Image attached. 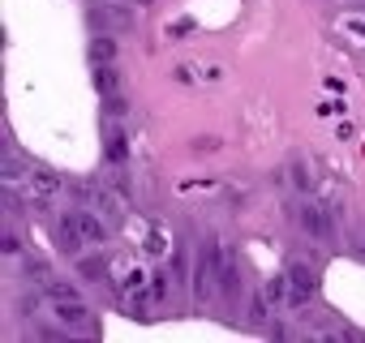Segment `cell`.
<instances>
[{
  "label": "cell",
  "instance_id": "obj_1",
  "mask_svg": "<svg viewBox=\"0 0 365 343\" xmlns=\"http://www.w3.org/2000/svg\"><path fill=\"white\" fill-rule=\"evenodd\" d=\"M314 296H318V279H314V270L305 262H297L288 270V309H305Z\"/></svg>",
  "mask_w": 365,
  "mask_h": 343
},
{
  "label": "cell",
  "instance_id": "obj_2",
  "mask_svg": "<svg viewBox=\"0 0 365 343\" xmlns=\"http://www.w3.org/2000/svg\"><path fill=\"white\" fill-rule=\"evenodd\" d=\"M297 219H301V228H305L314 241H331V236H335V219H331V211H322V206H314V202H305V206L297 211Z\"/></svg>",
  "mask_w": 365,
  "mask_h": 343
},
{
  "label": "cell",
  "instance_id": "obj_3",
  "mask_svg": "<svg viewBox=\"0 0 365 343\" xmlns=\"http://www.w3.org/2000/svg\"><path fill=\"white\" fill-rule=\"evenodd\" d=\"M211 275H215V249L202 245L198 266H194V296H211Z\"/></svg>",
  "mask_w": 365,
  "mask_h": 343
},
{
  "label": "cell",
  "instance_id": "obj_4",
  "mask_svg": "<svg viewBox=\"0 0 365 343\" xmlns=\"http://www.w3.org/2000/svg\"><path fill=\"white\" fill-rule=\"evenodd\" d=\"M56 241H61V249H65V253H78V249L86 245V236H82V228H78V219H73V215L56 219Z\"/></svg>",
  "mask_w": 365,
  "mask_h": 343
},
{
  "label": "cell",
  "instance_id": "obj_5",
  "mask_svg": "<svg viewBox=\"0 0 365 343\" xmlns=\"http://www.w3.org/2000/svg\"><path fill=\"white\" fill-rule=\"evenodd\" d=\"M86 313H91V309H86L78 296H73V300H56V317H61L65 326H78V322H86Z\"/></svg>",
  "mask_w": 365,
  "mask_h": 343
},
{
  "label": "cell",
  "instance_id": "obj_6",
  "mask_svg": "<svg viewBox=\"0 0 365 343\" xmlns=\"http://www.w3.org/2000/svg\"><path fill=\"white\" fill-rule=\"evenodd\" d=\"M91 60H95V65L116 60V39H112V35H95V39H91Z\"/></svg>",
  "mask_w": 365,
  "mask_h": 343
},
{
  "label": "cell",
  "instance_id": "obj_7",
  "mask_svg": "<svg viewBox=\"0 0 365 343\" xmlns=\"http://www.w3.org/2000/svg\"><path fill=\"white\" fill-rule=\"evenodd\" d=\"M95 86H99V95H116L120 90V73L112 69V60L108 65H95Z\"/></svg>",
  "mask_w": 365,
  "mask_h": 343
},
{
  "label": "cell",
  "instance_id": "obj_8",
  "mask_svg": "<svg viewBox=\"0 0 365 343\" xmlns=\"http://www.w3.org/2000/svg\"><path fill=\"white\" fill-rule=\"evenodd\" d=\"M73 219H78V228H82L86 245H99V241H103V223H99L91 211H73Z\"/></svg>",
  "mask_w": 365,
  "mask_h": 343
},
{
  "label": "cell",
  "instance_id": "obj_9",
  "mask_svg": "<svg viewBox=\"0 0 365 343\" xmlns=\"http://www.w3.org/2000/svg\"><path fill=\"white\" fill-rule=\"evenodd\" d=\"M31 189H35L39 198H52V194L61 189V176H52V172H35V176H31Z\"/></svg>",
  "mask_w": 365,
  "mask_h": 343
},
{
  "label": "cell",
  "instance_id": "obj_10",
  "mask_svg": "<svg viewBox=\"0 0 365 343\" xmlns=\"http://www.w3.org/2000/svg\"><path fill=\"white\" fill-rule=\"evenodd\" d=\"M125 150H129V146H125V133L112 129V133H108V159H112V163H125Z\"/></svg>",
  "mask_w": 365,
  "mask_h": 343
},
{
  "label": "cell",
  "instance_id": "obj_11",
  "mask_svg": "<svg viewBox=\"0 0 365 343\" xmlns=\"http://www.w3.org/2000/svg\"><path fill=\"white\" fill-rule=\"evenodd\" d=\"M78 270H82V279H99L103 275V258H82Z\"/></svg>",
  "mask_w": 365,
  "mask_h": 343
},
{
  "label": "cell",
  "instance_id": "obj_12",
  "mask_svg": "<svg viewBox=\"0 0 365 343\" xmlns=\"http://www.w3.org/2000/svg\"><path fill=\"white\" fill-rule=\"evenodd\" d=\"M48 296H52V300H73L78 292H73L69 283H61V279H52V283H48Z\"/></svg>",
  "mask_w": 365,
  "mask_h": 343
},
{
  "label": "cell",
  "instance_id": "obj_13",
  "mask_svg": "<svg viewBox=\"0 0 365 343\" xmlns=\"http://www.w3.org/2000/svg\"><path fill=\"white\" fill-rule=\"evenodd\" d=\"M129 309H133V317H150V300L142 292H129Z\"/></svg>",
  "mask_w": 365,
  "mask_h": 343
},
{
  "label": "cell",
  "instance_id": "obj_14",
  "mask_svg": "<svg viewBox=\"0 0 365 343\" xmlns=\"http://www.w3.org/2000/svg\"><path fill=\"white\" fill-rule=\"evenodd\" d=\"M267 296H271V300H288V275H284V279H271V283H267Z\"/></svg>",
  "mask_w": 365,
  "mask_h": 343
},
{
  "label": "cell",
  "instance_id": "obj_15",
  "mask_svg": "<svg viewBox=\"0 0 365 343\" xmlns=\"http://www.w3.org/2000/svg\"><path fill=\"white\" fill-rule=\"evenodd\" d=\"M150 296H155V300H163V296H168V275H163V270H159V275H150Z\"/></svg>",
  "mask_w": 365,
  "mask_h": 343
},
{
  "label": "cell",
  "instance_id": "obj_16",
  "mask_svg": "<svg viewBox=\"0 0 365 343\" xmlns=\"http://www.w3.org/2000/svg\"><path fill=\"white\" fill-rule=\"evenodd\" d=\"M292 185H297V189H309V176H305V163H301V159L292 163Z\"/></svg>",
  "mask_w": 365,
  "mask_h": 343
},
{
  "label": "cell",
  "instance_id": "obj_17",
  "mask_svg": "<svg viewBox=\"0 0 365 343\" xmlns=\"http://www.w3.org/2000/svg\"><path fill=\"white\" fill-rule=\"evenodd\" d=\"M22 176V167H18V159H5V181H18Z\"/></svg>",
  "mask_w": 365,
  "mask_h": 343
},
{
  "label": "cell",
  "instance_id": "obj_18",
  "mask_svg": "<svg viewBox=\"0 0 365 343\" xmlns=\"http://www.w3.org/2000/svg\"><path fill=\"white\" fill-rule=\"evenodd\" d=\"M125 112V99H116V95H108V116H120Z\"/></svg>",
  "mask_w": 365,
  "mask_h": 343
},
{
  "label": "cell",
  "instance_id": "obj_19",
  "mask_svg": "<svg viewBox=\"0 0 365 343\" xmlns=\"http://www.w3.org/2000/svg\"><path fill=\"white\" fill-rule=\"evenodd\" d=\"M250 313H254V322H267V300H262V296H258V300H254V309H250Z\"/></svg>",
  "mask_w": 365,
  "mask_h": 343
},
{
  "label": "cell",
  "instance_id": "obj_20",
  "mask_svg": "<svg viewBox=\"0 0 365 343\" xmlns=\"http://www.w3.org/2000/svg\"><path fill=\"white\" fill-rule=\"evenodd\" d=\"M138 5H150V0H138Z\"/></svg>",
  "mask_w": 365,
  "mask_h": 343
}]
</instances>
